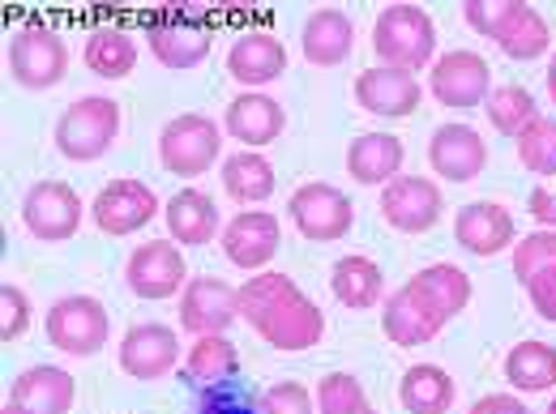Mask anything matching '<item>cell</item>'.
Returning a JSON list of instances; mask_svg holds the SVG:
<instances>
[{
    "label": "cell",
    "instance_id": "cell-1",
    "mask_svg": "<svg viewBox=\"0 0 556 414\" xmlns=\"http://www.w3.org/2000/svg\"><path fill=\"white\" fill-rule=\"evenodd\" d=\"M240 321L275 350H308L326 338V312L295 286V277L262 270L240 286Z\"/></svg>",
    "mask_w": 556,
    "mask_h": 414
},
{
    "label": "cell",
    "instance_id": "cell-2",
    "mask_svg": "<svg viewBox=\"0 0 556 414\" xmlns=\"http://www.w3.org/2000/svg\"><path fill=\"white\" fill-rule=\"evenodd\" d=\"M372 52L386 69L416 73L424 65H432L437 26L419 4H390L372 22Z\"/></svg>",
    "mask_w": 556,
    "mask_h": 414
},
{
    "label": "cell",
    "instance_id": "cell-3",
    "mask_svg": "<svg viewBox=\"0 0 556 414\" xmlns=\"http://www.w3.org/2000/svg\"><path fill=\"white\" fill-rule=\"evenodd\" d=\"M121 103L108 99V94H81L77 103H70L56 120V150L70 158V163H94L103 158L116 138H121Z\"/></svg>",
    "mask_w": 556,
    "mask_h": 414
},
{
    "label": "cell",
    "instance_id": "cell-4",
    "mask_svg": "<svg viewBox=\"0 0 556 414\" xmlns=\"http://www.w3.org/2000/svg\"><path fill=\"white\" fill-rule=\"evenodd\" d=\"M70 73V48L65 39L43 26V22H26L13 39H9V77L26 90H52L61 86Z\"/></svg>",
    "mask_w": 556,
    "mask_h": 414
},
{
    "label": "cell",
    "instance_id": "cell-5",
    "mask_svg": "<svg viewBox=\"0 0 556 414\" xmlns=\"http://www.w3.org/2000/svg\"><path fill=\"white\" fill-rule=\"evenodd\" d=\"M48 342L56 346L61 354L73 359H90L99 354L108 338H112V321H108V308L94 299V295H65L48 308Z\"/></svg>",
    "mask_w": 556,
    "mask_h": 414
},
{
    "label": "cell",
    "instance_id": "cell-6",
    "mask_svg": "<svg viewBox=\"0 0 556 414\" xmlns=\"http://www.w3.org/2000/svg\"><path fill=\"white\" fill-rule=\"evenodd\" d=\"M218 154H223V129L202 112H185L167 120L159 133V163L172 176H206Z\"/></svg>",
    "mask_w": 556,
    "mask_h": 414
},
{
    "label": "cell",
    "instance_id": "cell-7",
    "mask_svg": "<svg viewBox=\"0 0 556 414\" xmlns=\"http://www.w3.org/2000/svg\"><path fill=\"white\" fill-rule=\"evenodd\" d=\"M287 214L295 222V231L304 240H317V244H334L343 240L351 227H355V206L343 189L326 184V180H313V184H300L287 202Z\"/></svg>",
    "mask_w": 556,
    "mask_h": 414
},
{
    "label": "cell",
    "instance_id": "cell-8",
    "mask_svg": "<svg viewBox=\"0 0 556 414\" xmlns=\"http://www.w3.org/2000/svg\"><path fill=\"white\" fill-rule=\"evenodd\" d=\"M81 214H86V206H81V197L73 193L65 180H39L22 197V222L43 244L73 240L77 227H81Z\"/></svg>",
    "mask_w": 556,
    "mask_h": 414
},
{
    "label": "cell",
    "instance_id": "cell-9",
    "mask_svg": "<svg viewBox=\"0 0 556 414\" xmlns=\"http://www.w3.org/2000/svg\"><path fill=\"white\" fill-rule=\"evenodd\" d=\"M445 312L441 303L419 286L416 277H407L381 308V329L394 346H424L432 342L441 329H445Z\"/></svg>",
    "mask_w": 556,
    "mask_h": 414
},
{
    "label": "cell",
    "instance_id": "cell-10",
    "mask_svg": "<svg viewBox=\"0 0 556 414\" xmlns=\"http://www.w3.org/2000/svg\"><path fill=\"white\" fill-rule=\"evenodd\" d=\"M428 94L441 107H454V112L484 107L488 94H492L488 61L480 52H445V56H437L432 73H428Z\"/></svg>",
    "mask_w": 556,
    "mask_h": 414
},
{
    "label": "cell",
    "instance_id": "cell-11",
    "mask_svg": "<svg viewBox=\"0 0 556 414\" xmlns=\"http://www.w3.org/2000/svg\"><path fill=\"white\" fill-rule=\"evenodd\" d=\"M125 286L138 295V299H172L189 286V266H185V253L172 244V240H150L138 244L125 261Z\"/></svg>",
    "mask_w": 556,
    "mask_h": 414
},
{
    "label": "cell",
    "instance_id": "cell-12",
    "mask_svg": "<svg viewBox=\"0 0 556 414\" xmlns=\"http://www.w3.org/2000/svg\"><path fill=\"white\" fill-rule=\"evenodd\" d=\"M223 257L236 270H266L275 261L278 244H282V227L270 209H240L227 227H223Z\"/></svg>",
    "mask_w": 556,
    "mask_h": 414
},
{
    "label": "cell",
    "instance_id": "cell-13",
    "mask_svg": "<svg viewBox=\"0 0 556 414\" xmlns=\"http://www.w3.org/2000/svg\"><path fill=\"white\" fill-rule=\"evenodd\" d=\"M231 321H240V290L218 277H189L180 290V329L193 338L227 334Z\"/></svg>",
    "mask_w": 556,
    "mask_h": 414
},
{
    "label": "cell",
    "instance_id": "cell-14",
    "mask_svg": "<svg viewBox=\"0 0 556 414\" xmlns=\"http://www.w3.org/2000/svg\"><path fill=\"white\" fill-rule=\"evenodd\" d=\"M159 214H163V206H159L154 189L141 184V180H112V184H103L94 206H90V218H94V227L103 235H134V231H141Z\"/></svg>",
    "mask_w": 556,
    "mask_h": 414
},
{
    "label": "cell",
    "instance_id": "cell-15",
    "mask_svg": "<svg viewBox=\"0 0 556 414\" xmlns=\"http://www.w3.org/2000/svg\"><path fill=\"white\" fill-rule=\"evenodd\" d=\"M441 209H445L441 189L428 176H399L381 189V218L394 231H407V235L432 231L441 222Z\"/></svg>",
    "mask_w": 556,
    "mask_h": 414
},
{
    "label": "cell",
    "instance_id": "cell-16",
    "mask_svg": "<svg viewBox=\"0 0 556 414\" xmlns=\"http://www.w3.org/2000/svg\"><path fill=\"white\" fill-rule=\"evenodd\" d=\"M116 359H121V372L134 376V380H163L180 363V338H176L172 325L141 321L121 338Z\"/></svg>",
    "mask_w": 556,
    "mask_h": 414
},
{
    "label": "cell",
    "instance_id": "cell-17",
    "mask_svg": "<svg viewBox=\"0 0 556 414\" xmlns=\"http://www.w3.org/2000/svg\"><path fill=\"white\" fill-rule=\"evenodd\" d=\"M424 90H419V77L407 69H364L355 77V103L368 112V116H381V120H407L419 107Z\"/></svg>",
    "mask_w": 556,
    "mask_h": 414
},
{
    "label": "cell",
    "instance_id": "cell-18",
    "mask_svg": "<svg viewBox=\"0 0 556 414\" xmlns=\"http://www.w3.org/2000/svg\"><path fill=\"white\" fill-rule=\"evenodd\" d=\"M428 167L450 180V184H467L488 167V145L471 125H441L428 141Z\"/></svg>",
    "mask_w": 556,
    "mask_h": 414
},
{
    "label": "cell",
    "instance_id": "cell-19",
    "mask_svg": "<svg viewBox=\"0 0 556 414\" xmlns=\"http://www.w3.org/2000/svg\"><path fill=\"white\" fill-rule=\"evenodd\" d=\"M287 129V112L282 103L262 94V90H244L227 103L223 112V133L231 141H244V150H257V145H270L282 138Z\"/></svg>",
    "mask_w": 556,
    "mask_h": 414
},
{
    "label": "cell",
    "instance_id": "cell-20",
    "mask_svg": "<svg viewBox=\"0 0 556 414\" xmlns=\"http://www.w3.org/2000/svg\"><path fill=\"white\" fill-rule=\"evenodd\" d=\"M146 43L154 52V61L163 69H198L210 56L206 26H198L193 17L176 13V17H159L146 26Z\"/></svg>",
    "mask_w": 556,
    "mask_h": 414
},
{
    "label": "cell",
    "instance_id": "cell-21",
    "mask_svg": "<svg viewBox=\"0 0 556 414\" xmlns=\"http://www.w3.org/2000/svg\"><path fill=\"white\" fill-rule=\"evenodd\" d=\"M454 240L471 257H496V253H505V248L518 244V231H514V218H509L505 206H496V202H471V206L458 209V218H454Z\"/></svg>",
    "mask_w": 556,
    "mask_h": 414
},
{
    "label": "cell",
    "instance_id": "cell-22",
    "mask_svg": "<svg viewBox=\"0 0 556 414\" xmlns=\"http://www.w3.org/2000/svg\"><path fill=\"white\" fill-rule=\"evenodd\" d=\"M227 73L244 86V90H257V86H270L287 73V48L278 43L270 30H249L231 43L227 52Z\"/></svg>",
    "mask_w": 556,
    "mask_h": 414
},
{
    "label": "cell",
    "instance_id": "cell-23",
    "mask_svg": "<svg viewBox=\"0 0 556 414\" xmlns=\"http://www.w3.org/2000/svg\"><path fill=\"white\" fill-rule=\"evenodd\" d=\"M300 48H304V61L317 65V69L343 65L351 52H355V22H351L343 9H317V13L304 17Z\"/></svg>",
    "mask_w": 556,
    "mask_h": 414
},
{
    "label": "cell",
    "instance_id": "cell-24",
    "mask_svg": "<svg viewBox=\"0 0 556 414\" xmlns=\"http://www.w3.org/2000/svg\"><path fill=\"white\" fill-rule=\"evenodd\" d=\"M9 402H17L22 411L30 414H70L77 402V385L65 367L56 363H35L13 380Z\"/></svg>",
    "mask_w": 556,
    "mask_h": 414
},
{
    "label": "cell",
    "instance_id": "cell-25",
    "mask_svg": "<svg viewBox=\"0 0 556 414\" xmlns=\"http://www.w3.org/2000/svg\"><path fill=\"white\" fill-rule=\"evenodd\" d=\"M163 222H167V235L172 244L180 248H202L218 235V206L210 202L202 189H180L167 206H163Z\"/></svg>",
    "mask_w": 556,
    "mask_h": 414
},
{
    "label": "cell",
    "instance_id": "cell-26",
    "mask_svg": "<svg viewBox=\"0 0 556 414\" xmlns=\"http://www.w3.org/2000/svg\"><path fill=\"white\" fill-rule=\"evenodd\" d=\"M403 141L394 133H359L348 145V171L355 184H372V189H386L390 180H399L403 171Z\"/></svg>",
    "mask_w": 556,
    "mask_h": 414
},
{
    "label": "cell",
    "instance_id": "cell-27",
    "mask_svg": "<svg viewBox=\"0 0 556 414\" xmlns=\"http://www.w3.org/2000/svg\"><path fill=\"white\" fill-rule=\"evenodd\" d=\"M454 398H458V385L437 363H416L399 380V402H403L407 414H450Z\"/></svg>",
    "mask_w": 556,
    "mask_h": 414
},
{
    "label": "cell",
    "instance_id": "cell-28",
    "mask_svg": "<svg viewBox=\"0 0 556 414\" xmlns=\"http://www.w3.org/2000/svg\"><path fill=\"white\" fill-rule=\"evenodd\" d=\"M492 39H496V48H501L509 61H535V56H544V52L553 48L548 22L540 17V9H531V4H522V0L509 4L505 22L496 26Z\"/></svg>",
    "mask_w": 556,
    "mask_h": 414
},
{
    "label": "cell",
    "instance_id": "cell-29",
    "mask_svg": "<svg viewBox=\"0 0 556 414\" xmlns=\"http://www.w3.org/2000/svg\"><path fill=\"white\" fill-rule=\"evenodd\" d=\"M330 286H334V299L351 308V312H368L381 303L386 295V277H381V266L351 253V257H339L334 270H330Z\"/></svg>",
    "mask_w": 556,
    "mask_h": 414
},
{
    "label": "cell",
    "instance_id": "cell-30",
    "mask_svg": "<svg viewBox=\"0 0 556 414\" xmlns=\"http://www.w3.org/2000/svg\"><path fill=\"white\" fill-rule=\"evenodd\" d=\"M275 167L266 154L257 150H240L223 163V193L240 206H262L270 193H275Z\"/></svg>",
    "mask_w": 556,
    "mask_h": 414
},
{
    "label": "cell",
    "instance_id": "cell-31",
    "mask_svg": "<svg viewBox=\"0 0 556 414\" xmlns=\"http://www.w3.org/2000/svg\"><path fill=\"white\" fill-rule=\"evenodd\" d=\"M81 61H86V69L94 73V77L121 81V77H129V73L138 69V43L125 30H116V26H103V30H94L86 39Z\"/></svg>",
    "mask_w": 556,
    "mask_h": 414
},
{
    "label": "cell",
    "instance_id": "cell-32",
    "mask_svg": "<svg viewBox=\"0 0 556 414\" xmlns=\"http://www.w3.org/2000/svg\"><path fill=\"white\" fill-rule=\"evenodd\" d=\"M505 380L522 393H548L556 385V346L548 342H518L505 354Z\"/></svg>",
    "mask_w": 556,
    "mask_h": 414
},
{
    "label": "cell",
    "instance_id": "cell-33",
    "mask_svg": "<svg viewBox=\"0 0 556 414\" xmlns=\"http://www.w3.org/2000/svg\"><path fill=\"white\" fill-rule=\"evenodd\" d=\"M484 112H488V125L496 133H505V138H522L540 120V103H535V94L527 86H496L488 94Z\"/></svg>",
    "mask_w": 556,
    "mask_h": 414
},
{
    "label": "cell",
    "instance_id": "cell-34",
    "mask_svg": "<svg viewBox=\"0 0 556 414\" xmlns=\"http://www.w3.org/2000/svg\"><path fill=\"white\" fill-rule=\"evenodd\" d=\"M236 367H240V354H236V346L227 342V334H206V338H198V342L189 346V359H185V372H189L193 380H202V385L236 376Z\"/></svg>",
    "mask_w": 556,
    "mask_h": 414
},
{
    "label": "cell",
    "instance_id": "cell-35",
    "mask_svg": "<svg viewBox=\"0 0 556 414\" xmlns=\"http://www.w3.org/2000/svg\"><path fill=\"white\" fill-rule=\"evenodd\" d=\"M416 282L441 303V312L454 321L458 312H467V303H471V277L463 274L458 266H450V261H437V266H424L416 274Z\"/></svg>",
    "mask_w": 556,
    "mask_h": 414
},
{
    "label": "cell",
    "instance_id": "cell-36",
    "mask_svg": "<svg viewBox=\"0 0 556 414\" xmlns=\"http://www.w3.org/2000/svg\"><path fill=\"white\" fill-rule=\"evenodd\" d=\"M518 163L531 176H556V120L540 116L522 138H518Z\"/></svg>",
    "mask_w": 556,
    "mask_h": 414
},
{
    "label": "cell",
    "instance_id": "cell-37",
    "mask_svg": "<svg viewBox=\"0 0 556 414\" xmlns=\"http://www.w3.org/2000/svg\"><path fill=\"white\" fill-rule=\"evenodd\" d=\"M368 406V398H364V385H359V376H351V372H330V376H321V385H317V414H355Z\"/></svg>",
    "mask_w": 556,
    "mask_h": 414
},
{
    "label": "cell",
    "instance_id": "cell-38",
    "mask_svg": "<svg viewBox=\"0 0 556 414\" xmlns=\"http://www.w3.org/2000/svg\"><path fill=\"white\" fill-rule=\"evenodd\" d=\"M556 266V231H531V235H522L518 244H514V274L522 277H535L540 270H548Z\"/></svg>",
    "mask_w": 556,
    "mask_h": 414
},
{
    "label": "cell",
    "instance_id": "cell-39",
    "mask_svg": "<svg viewBox=\"0 0 556 414\" xmlns=\"http://www.w3.org/2000/svg\"><path fill=\"white\" fill-rule=\"evenodd\" d=\"M26 329H30V299L22 286L4 282L0 286V342H17Z\"/></svg>",
    "mask_w": 556,
    "mask_h": 414
},
{
    "label": "cell",
    "instance_id": "cell-40",
    "mask_svg": "<svg viewBox=\"0 0 556 414\" xmlns=\"http://www.w3.org/2000/svg\"><path fill=\"white\" fill-rule=\"evenodd\" d=\"M257 414H313V393L300 380H278L257 398Z\"/></svg>",
    "mask_w": 556,
    "mask_h": 414
},
{
    "label": "cell",
    "instance_id": "cell-41",
    "mask_svg": "<svg viewBox=\"0 0 556 414\" xmlns=\"http://www.w3.org/2000/svg\"><path fill=\"white\" fill-rule=\"evenodd\" d=\"M509 4L514 0H467L463 4V17H467V26L471 30H480V35H496V26L505 22V13H509Z\"/></svg>",
    "mask_w": 556,
    "mask_h": 414
},
{
    "label": "cell",
    "instance_id": "cell-42",
    "mask_svg": "<svg viewBox=\"0 0 556 414\" xmlns=\"http://www.w3.org/2000/svg\"><path fill=\"white\" fill-rule=\"evenodd\" d=\"M522 286H527V299H531V308H535L544 321H553V325H556V266L540 270L535 277H527Z\"/></svg>",
    "mask_w": 556,
    "mask_h": 414
},
{
    "label": "cell",
    "instance_id": "cell-43",
    "mask_svg": "<svg viewBox=\"0 0 556 414\" xmlns=\"http://www.w3.org/2000/svg\"><path fill=\"white\" fill-rule=\"evenodd\" d=\"M527 214H531L540 227L556 231V184H540V189H531V197H527Z\"/></svg>",
    "mask_w": 556,
    "mask_h": 414
},
{
    "label": "cell",
    "instance_id": "cell-44",
    "mask_svg": "<svg viewBox=\"0 0 556 414\" xmlns=\"http://www.w3.org/2000/svg\"><path fill=\"white\" fill-rule=\"evenodd\" d=\"M471 414H531V411H527L522 398H514V393H488V398H480V402L471 406Z\"/></svg>",
    "mask_w": 556,
    "mask_h": 414
},
{
    "label": "cell",
    "instance_id": "cell-45",
    "mask_svg": "<svg viewBox=\"0 0 556 414\" xmlns=\"http://www.w3.org/2000/svg\"><path fill=\"white\" fill-rule=\"evenodd\" d=\"M548 94H553V103H556V56H553V65H548Z\"/></svg>",
    "mask_w": 556,
    "mask_h": 414
},
{
    "label": "cell",
    "instance_id": "cell-46",
    "mask_svg": "<svg viewBox=\"0 0 556 414\" xmlns=\"http://www.w3.org/2000/svg\"><path fill=\"white\" fill-rule=\"evenodd\" d=\"M0 414H30V411H22L17 402H4V411H0Z\"/></svg>",
    "mask_w": 556,
    "mask_h": 414
},
{
    "label": "cell",
    "instance_id": "cell-47",
    "mask_svg": "<svg viewBox=\"0 0 556 414\" xmlns=\"http://www.w3.org/2000/svg\"><path fill=\"white\" fill-rule=\"evenodd\" d=\"M544 414H556V398H553V402H548V411H544Z\"/></svg>",
    "mask_w": 556,
    "mask_h": 414
},
{
    "label": "cell",
    "instance_id": "cell-48",
    "mask_svg": "<svg viewBox=\"0 0 556 414\" xmlns=\"http://www.w3.org/2000/svg\"><path fill=\"white\" fill-rule=\"evenodd\" d=\"M355 414H377V411H372V406H364V411H355Z\"/></svg>",
    "mask_w": 556,
    "mask_h": 414
}]
</instances>
